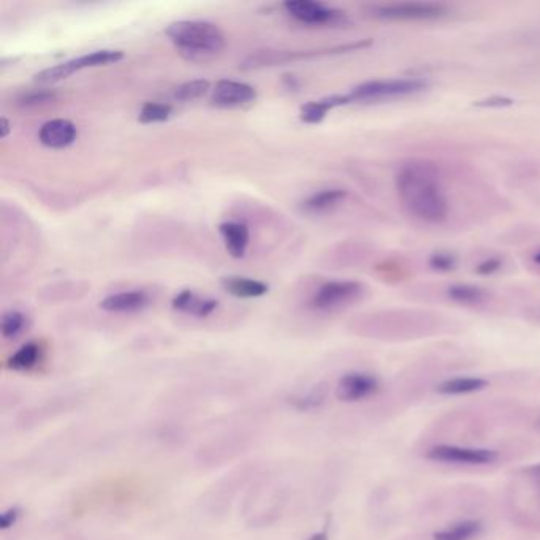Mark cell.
Returning <instances> with one entry per match:
<instances>
[{"instance_id": "obj_1", "label": "cell", "mask_w": 540, "mask_h": 540, "mask_svg": "<svg viewBox=\"0 0 540 540\" xmlns=\"http://www.w3.org/2000/svg\"><path fill=\"white\" fill-rule=\"evenodd\" d=\"M395 186L404 210L417 221L439 225L449 219V198L434 165L420 160L401 165L396 172Z\"/></svg>"}, {"instance_id": "obj_2", "label": "cell", "mask_w": 540, "mask_h": 540, "mask_svg": "<svg viewBox=\"0 0 540 540\" xmlns=\"http://www.w3.org/2000/svg\"><path fill=\"white\" fill-rule=\"evenodd\" d=\"M165 34L187 61H208L225 48V35L208 21H176Z\"/></svg>"}, {"instance_id": "obj_3", "label": "cell", "mask_w": 540, "mask_h": 540, "mask_svg": "<svg viewBox=\"0 0 540 540\" xmlns=\"http://www.w3.org/2000/svg\"><path fill=\"white\" fill-rule=\"evenodd\" d=\"M428 88L423 78H392V80H371L358 84L347 94L350 103L384 102L415 96Z\"/></svg>"}, {"instance_id": "obj_4", "label": "cell", "mask_w": 540, "mask_h": 540, "mask_svg": "<svg viewBox=\"0 0 540 540\" xmlns=\"http://www.w3.org/2000/svg\"><path fill=\"white\" fill-rule=\"evenodd\" d=\"M124 54L116 50H99L91 54H84L80 58L70 59V61L61 62L50 69L42 70L35 75V83L54 84L69 78L75 72L83 69H92V67H102V65L116 64L122 61Z\"/></svg>"}, {"instance_id": "obj_5", "label": "cell", "mask_w": 540, "mask_h": 540, "mask_svg": "<svg viewBox=\"0 0 540 540\" xmlns=\"http://www.w3.org/2000/svg\"><path fill=\"white\" fill-rule=\"evenodd\" d=\"M371 40H360V42L349 43V45L335 46L330 50L319 51H278V50H260L251 54L246 61L241 64V69L255 70L262 67H271V65L286 64V62L300 61V59L316 58L322 54L346 53V51L363 50L371 46Z\"/></svg>"}, {"instance_id": "obj_6", "label": "cell", "mask_w": 540, "mask_h": 540, "mask_svg": "<svg viewBox=\"0 0 540 540\" xmlns=\"http://www.w3.org/2000/svg\"><path fill=\"white\" fill-rule=\"evenodd\" d=\"M447 13L449 8L436 2H401L371 8V15L385 21H433Z\"/></svg>"}, {"instance_id": "obj_7", "label": "cell", "mask_w": 540, "mask_h": 540, "mask_svg": "<svg viewBox=\"0 0 540 540\" xmlns=\"http://www.w3.org/2000/svg\"><path fill=\"white\" fill-rule=\"evenodd\" d=\"M363 286L357 281H328L312 295L309 305L317 311H335L362 297Z\"/></svg>"}, {"instance_id": "obj_8", "label": "cell", "mask_w": 540, "mask_h": 540, "mask_svg": "<svg viewBox=\"0 0 540 540\" xmlns=\"http://www.w3.org/2000/svg\"><path fill=\"white\" fill-rule=\"evenodd\" d=\"M292 18L309 26H339L347 23V15L343 10L328 7L322 2L312 0H289L284 4Z\"/></svg>"}, {"instance_id": "obj_9", "label": "cell", "mask_w": 540, "mask_h": 540, "mask_svg": "<svg viewBox=\"0 0 540 540\" xmlns=\"http://www.w3.org/2000/svg\"><path fill=\"white\" fill-rule=\"evenodd\" d=\"M426 458L434 463L461 464V466H485L498 460V452L461 445H436L426 452Z\"/></svg>"}, {"instance_id": "obj_10", "label": "cell", "mask_w": 540, "mask_h": 540, "mask_svg": "<svg viewBox=\"0 0 540 540\" xmlns=\"http://www.w3.org/2000/svg\"><path fill=\"white\" fill-rule=\"evenodd\" d=\"M255 99H257V91L251 84L233 80L217 81L213 96H211V102L219 108L246 107L255 102Z\"/></svg>"}, {"instance_id": "obj_11", "label": "cell", "mask_w": 540, "mask_h": 540, "mask_svg": "<svg viewBox=\"0 0 540 540\" xmlns=\"http://www.w3.org/2000/svg\"><path fill=\"white\" fill-rule=\"evenodd\" d=\"M379 388L376 377L366 373H347L339 379L336 396L343 403H355L373 395Z\"/></svg>"}, {"instance_id": "obj_12", "label": "cell", "mask_w": 540, "mask_h": 540, "mask_svg": "<svg viewBox=\"0 0 540 540\" xmlns=\"http://www.w3.org/2000/svg\"><path fill=\"white\" fill-rule=\"evenodd\" d=\"M248 444L249 438H246L244 434L225 436V438L206 445L205 449L200 450V463L203 466L222 464L224 461L232 460L238 453L243 452L248 447Z\"/></svg>"}, {"instance_id": "obj_13", "label": "cell", "mask_w": 540, "mask_h": 540, "mask_svg": "<svg viewBox=\"0 0 540 540\" xmlns=\"http://www.w3.org/2000/svg\"><path fill=\"white\" fill-rule=\"evenodd\" d=\"M77 138V126L69 119H53L45 122L39 132L40 143L51 149L69 148Z\"/></svg>"}, {"instance_id": "obj_14", "label": "cell", "mask_w": 540, "mask_h": 540, "mask_svg": "<svg viewBox=\"0 0 540 540\" xmlns=\"http://www.w3.org/2000/svg\"><path fill=\"white\" fill-rule=\"evenodd\" d=\"M148 305V293L143 292V290L115 293V295H110V297L100 301V308L103 311L113 312V314H130V312L141 311Z\"/></svg>"}, {"instance_id": "obj_15", "label": "cell", "mask_w": 540, "mask_h": 540, "mask_svg": "<svg viewBox=\"0 0 540 540\" xmlns=\"http://www.w3.org/2000/svg\"><path fill=\"white\" fill-rule=\"evenodd\" d=\"M219 232H221L225 248L233 259L244 257L248 251L249 240H251L248 225L241 224V222H224V224L219 225Z\"/></svg>"}, {"instance_id": "obj_16", "label": "cell", "mask_w": 540, "mask_h": 540, "mask_svg": "<svg viewBox=\"0 0 540 540\" xmlns=\"http://www.w3.org/2000/svg\"><path fill=\"white\" fill-rule=\"evenodd\" d=\"M248 476H251V474H246L244 469H240V471L230 474V477H227V479L222 480L217 487H214L210 499L211 512H219V510L227 509V506H229L232 499L235 498L236 493H238V490H240L241 485L248 480Z\"/></svg>"}, {"instance_id": "obj_17", "label": "cell", "mask_w": 540, "mask_h": 540, "mask_svg": "<svg viewBox=\"0 0 540 540\" xmlns=\"http://www.w3.org/2000/svg\"><path fill=\"white\" fill-rule=\"evenodd\" d=\"M172 305L176 311L186 312V314L203 319V317L211 316L219 303L211 298H200L192 290H183L173 298Z\"/></svg>"}, {"instance_id": "obj_18", "label": "cell", "mask_w": 540, "mask_h": 540, "mask_svg": "<svg viewBox=\"0 0 540 540\" xmlns=\"http://www.w3.org/2000/svg\"><path fill=\"white\" fill-rule=\"evenodd\" d=\"M349 103L350 100L347 94H344V96L325 97V99L316 100V102H309L300 108V119L305 124H320V122L327 118L331 110L344 107V105H349Z\"/></svg>"}, {"instance_id": "obj_19", "label": "cell", "mask_w": 540, "mask_h": 540, "mask_svg": "<svg viewBox=\"0 0 540 540\" xmlns=\"http://www.w3.org/2000/svg\"><path fill=\"white\" fill-rule=\"evenodd\" d=\"M222 287L225 292L236 298H259L267 295L270 287L265 282L255 281L251 278H241V276H230L222 279Z\"/></svg>"}, {"instance_id": "obj_20", "label": "cell", "mask_w": 540, "mask_h": 540, "mask_svg": "<svg viewBox=\"0 0 540 540\" xmlns=\"http://www.w3.org/2000/svg\"><path fill=\"white\" fill-rule=\"evenodd\" d=\"M347 198V191L333 187V189H324V191L316 192L311 197L306 198L303 202V208L308 213H325L343 203Z\"/></svg>"}, {"instance_id": "obj_21", "label": "cell", "mask_w": 540, "mask_h": 540, "mask_svg": "<svg viewBox=\"0 0 540 540\" xmlns=\"http://www.w3.org/2000/svg\"><path fill=\"white\" fill-rule=\"evenodd\" d=\"M42 346L37 343H27L10 355L7 360V368L13 371H31L42 360Z\"/></svg>"}, {"instance_id": "obj_22", "label": "cell", "mask_w": 540, "mask_h": 540, "mask_svg": "<svg viewBox=\"0 0 540 540\" xmlns=\"http://www.w3.org/2000/svg\"><path fill=\"white\" fill-rule=\"evenodd\" d=\"M488 387V382L482 377H453L438 385V393L441 395H468V393L480 392Z\"/></svg>"}, {"instance_id": "obj_23", "label": "cell", "mask_w": 540, "mask_h": 540, "mask_svg": "<svg viewBox=\"0 0 540 540\" xmlns=\"http://www.w3.org/2000/svg\"><path fill=\"white\" fill-rule=\"evenodd\" d=\"M482 528V521L479 520L458 521L450 528L434 533L433 540H472L482 533Z\"/></svg>"}, {"instance_id": "obj_24", "label": "cell", "mask_w": 540, "mask_h": 540, "mask_svg": "<svg viewBox=\"0 0 540 540\" xmlns=\"http://www.w3.org/2000/svg\"><path fill=\"white\" fill-rule=\"evenodd\" d=\"M450 300L455 301L458 305H480L487 300V290L472 284H453L447 290Z\"/></svg>"}, {"instance_id": "obj_25", "label": "cell", "mask_w": 540, "mask_h": 540, "mask_svg": "<svg viewBox=\"0 0 540 540\" xmlns=\"http://www.w3.org/2000/svg\"><path fill=\"white\" fill-rule=\"evenodd\" d=\"M327 396V388L316 387L309 390L308 393H303V395L293 396L292 400H290V404H292L297 411H314V409H319V407L327 401Z\"/></svg>"}, {"instance_id": "obj_26", "label": "cell", "mask_w": 540, "mask_h": 540, "mask_svg": "<svg viewBox=\"0 0 540 540\" xmlns=\"http://www.w3.org/2000/svg\"><path fill=\"white\" fill-rule=\"evenodd\" d=\"M211 83L208 80H192L178 86L175 91V99L179 102H192V100L202 99L210 92Z\"/></svg>"}, {"instance_id": "obj_27", "label": "cell", "mask_w": 540, "mask_h": 540, "mask_svg": "<svg viewBox=\"0 0 540 540\" xmlns=\"http://www.w3.org/2000/svg\"><path fill=\"white\" fill-rule=\"evenodd\" d=\"M173 108L167 103L148 102L141 107L138 121L141 124H156V122H165L172 116Z\"/></svg>"}, {"instance_id": "obj_28", "label": "cell", "mask_w": 540, "mask_h": 540, "mask_svg": "<svg viewBox=\"0 0 540 540\" xmlns=\"http://www.w3.org/2000/svg\"><path fill=\"white\" fill-rule=\"evenodd\" d=\"M27 319L23 312L10 311L5 312L2 317V336L5 339H15L26 330Z\"/></svg>"}, {"instance_id": "obj_29", "label": "cell", "mask_w": 540, "mask_h": 540, "mask_svg": "<svg viewBox=\"0 0 540 540\" xmlns=\"http://www.w3.org/2000/svg\"><path fill=\"white\" fill-rule=\"evenodd\" d=\"M54 100H56V92L54 91H32L23 94L18 103L23 108H42L50 105Z\"/></svg>"}, {"instance_id": "obj_30", "label": "cell", "mask_w": 540, "mask_h": 540, "mask_svg": "<svg viewBox=\"0 0 540 540\" xmlns=\"http://www.w3.org/2000/svg\"><path fill=\"white\" fill-rule=\"evenodd\" d=\"M428 265H430L431 270L438 271V273H449L457 267V257L450 252H434L428 259Z\"/></svg>"}, {"instance_id": "obj_31", "label": "cell", "mask_w": 540, "mask_h": 540, "mask_svg": "<svg viewBox=\"0 0 540 540\" xmlns=\"http://www.w3.org/2000/svg\"><path fill=\"white\" fill-rule=\"evenodd\" d=\"M502 268V259L493 255V257H488V259L482 260L476 267V273L479 276H491V274L498 273Z\"/></svg>"}, {"instance_id": "obj_32", "label": "cell", "mask_w": 540, "mask_h": 540, "mask_svg": "<svg viewBox=\"0 0 540 540\" xmlns=\"http://www.w3.org/2000/svg\"><path fill=\"white\" fill-rule=\"evenodd\" d=\"M21 517L20 507H8L0 514V528L7 531V529L13 528L18 523Z\"/></svg>"}, {"instance_id": "obj_33", "label": "cell", "mask_w": 540, "mask_h": 540, "mask_svg": "<svg viewBox=\"0 0 540 540\" xmlns=\"http://www.w3.org/2000/svg\"><path fill=\"white\" fill-rule=\"evenodd\" d=\"M514 103V100L509 99V97H490V99L487 100H479V102H476V107H487V108H502V107H510Z\"/></svg>"}, {"instance_id": "obj_34", "label": "cell", "mask_w": 540, "mask_h": 540, "mask_svg": "<svg viewBox=\"0 0 540 540\" xmlns=\"http://www.w3.org/2000/svg\"><path fill=\"white\" fill-rule=\"evenodd\" d=\"M521 474L528 477V479L534 480V482L540 483V463L528 466V468L521 469Z\"/></svg>"}, {"instance_id": "obj_35", "label": "cell", "mask_w": 540, "mask_h": 540, "mask_svg": "<svg viewBox=\"0 0 540 540\" xmlns=\"http://www.w3.org/2000/svg\"><path fill=\"white\" fill-rule=\"evenodd\" d=\"M284 86L290 91H295V89L300 88V83L293 75H284Z\"/></svg>"}, {"instance_id": "obj_36", "label": "cell", "mask_w": 540, "mask_h": 540, "mask_svg": "<svg viewBox=\"0 0 540 540\" xmlns=\"http://www.w3.org/2000/svg\"><path fill=\"white\" fill-rule=\"evenodd\" d=\"M10 130H12L10 121H8L7 118L0 119V137L7 138L8 134H10Z\"/></svg>"}, {"instance_id": "obj_37", "label": "cell", "mask_w": 540, "mask_h": 540, "mask_svg": "<svg viewBox=\"0 0 540 540\" xmlns=\"http://www.w3.org/2000/svg\"><path fill=\"white\" fill-rule=\"evenodd\" d=\"M308 540H328L327 529H324V531H319V533L312 534V536H309Z\"/></svg>"}, {"instance_id": "obj_38", "label": "cell", "mask_w": 540, "mask_h": 540, "mask_svg": "<svg viewBox=\"0 0 540 540\" xmlns=\"http://www.w3.org/2000/svg\"><path fill=\"white\" fill-rule=\"evenodd\" d=\"M533 260L536 265H539L540 267V249L536 252V254L533 255Z\"/></svg>"}]
</instances>
